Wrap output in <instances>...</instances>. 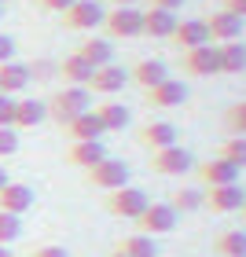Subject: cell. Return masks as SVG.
Returning <instances> with one entry per match:
<instances>
[{
	"mask_svg": "<svg viewBox=\"0 0 246 257\" xmlns=\"http://www.w3.org/2000/svg\"><path fill=\"white\" fill-rule=\"evenodd\" d=\"M48 107V118L55 121V125H70L77 118V114H85L88 110V88H77V85H66V88H59L55 96L44 103Z\"/></svg>",
	"mask_w": 246,
	"mask_h": 257,
	"instance_id": "6da1fadb",
	"label": "cell"
},
{
	"mask_svg": "<svg viewBox=\"0 0 246 257\" xmlns=\"http://www.w3.org/2000/svg\"><path fill=\"white\" fill-rule=\"evenodd\" d=\"M147 202H151V198L140 188H133V184H125V188H118V191H107V198H103L107 213L118 217V220H136L147 209Z\"/></svg>",
	"mask_w": 246,
	"mask_h": 257,
	"instance_id": "7a4b0ae2",
	"label": "cell"
},
{
	"mask_svg": "<svg viewBox=\"0 0 246 257\" xmlns=\"http://www.w3.org/2000/svg\"><path fill=\"white\" fill-rule=\"evenodd\" d=\"M177 220H180V213L169 202H147V209L136 217V231L140 235H169L177 228Z\"/></svg>",
	"mask_w": 246,
	"mask_h": 257,
	"instance_id": "3957f363",
	"label": "cell"
},
{
	"mask_svg": "<svg viewBox=\"0 0 246 257\" xmlns=\"http://www.w3.org/2000/svg\"><path fill=\"white\" fill-rule=\"evenodd\" d=\"M242 206H246L242 184H220V188L202 191V209H209V213H239Z\"/></svg>",
	"mask_w": 246,
	"mask_h": 257,
	"instance_id": "277c9868",
	"label": "cell"
},
{
	"mask_svg": "<svg viewBox=\"0 0 246 257\" xmlns=\"http://www.w3.org/2000/svg\"><path fill=\"white\" fill-rule=\"evenodd\" d=\"M151 169L162 173V177H184V173L195 169V158H191V151H187V147L173 144V147L155 151V155H151Z\"/></svg>",
	"mask_w": 246,
	"mask_h": 257,
	"instance_id": "5b68a950",
	"label": "cell"
},
{
	"mask_svg": "<svg viewBox=\"0 0 246 257\" xmlns=\"http://www.w3.org/2000/svg\"><path fill=\"white\" fill-rule=\"evenodd\" d=\"M103 26H107L110 37H121V41H133L144 33V11L136 8H114L103 15Z\"/></svg>",
	"mask_w": 246,
	"mask_h": 257,
	"instance_id": "8992f818",
	"label": "cell"
},
{
	"mask_svg": "<svg viewBox=\"0 0 246 257\" xmlns=\"http://www.w3.org/2000/svg\"><path fill=\"white\" fill-rule=\"evenodd\" d=\"M88 184L99 188V191H118V188L129 184V166L121 158H103L99 166L88 169Z\"/></svg>",
	"mask_w": 246,
	"mask_h": 257,
	"instance_id": "52a82bcc",
	"label": "cell"
},
{
	"mask_svg": "<svg viewBox=\"0 0 246 257\" xmlns=\"http://www.w3.org/2000/svg\"><path fill=\"white\" fill-rule=\"evenodd\" d=\"M103 4L99 0H74L66 11H63V22L70 30H96V26H103Z\"/></svg>",
	"mask_w": 246,
	"mask_h": 257,
	"instance_id": "ba28073f",
	"label": "cell"
},
{
	"mask_svg": "<svg viewBox=\"0 0 246 257\" xmlns=\"http://www.w3.org/2000/svg\"><path fill=\"white\" fill-rule=\"evenodd\" d=\"M136 140H140V147H147L151 155H155V151L173 147V144L180 140V133H177V125H173V121H147V125L136 133Z\"/></svg>",
	"mask_w": 246,
	"mask_h": 257,
	"instance_id": "9c48e42d",
	"label": "cell"
},
{
	"mask_svg": "<svg viewBox=\"0 0 246 257\" xmlns=\"http://www.w3.org/2000/svg\"><path fill=\"white\" fill-rule=\"evenodd\" d=\"M33 188L30 184H15L8 180L4 188H0V213H11V217H22L26 209H33Z\"/></svg>",
	"mask_w": 246,
	"mask_h": 257,
	"instance_id": "30bf717a",
	"label": "cell"
},
{
	"mask_svg": "<svg viewBox=\"0 0 246 257\" xmlns=\"http://www.w3.org/2000/svg\"><path fill=\"white\" fill-rule=\"evenodd\" d=\"M209 26V41H220V44H231V41H242V30H246V19L231 15V11H217V15L206 19Z\"/></svg>",
	"mask_w": 246,
	"mask_h": 257,
	"instance_id": "8fae6325",
	"label": "cell"
},
{
	"mask_svg": "<svg viewBox=\"0 0 246 257\" xmlns=\"http://www.w3.org/2000/svg\"><path fill=\"white\" fill-rule=\"evenodd\" d=\"M169 41L177 44L180 52H191V48L209 44V26H206V19H184V22H177V30H173Z\"/></svg>",
	"mask_w": 246,
	"mask_h": 257,
	"instance_id": "7c38bea8",
	"label": "cell"
},
{
	"mask_svg": "<svg viewBox=\"0 0 246 257\" xmlns=\"http://www.w3.org/2000/svg\"><path fill=\"white\" fill-rule=\"evenodd\" d=\"M147 103L155 110H173V107H180V103H187V85H184V81L166 77L162 85L147 88Z\"/></svg>",
	"mask_w": 246,
	"mask_h": 257,
	"instance_id": "4fadbf2b",
	"label": "cell"
},
{
	"mask_svg": "<svg viewBox=\"0 0 246 257\" xmlns=\"http://www.w3.org/2000/svg\"><path fill=\"white\" fill-rule=\"evenodd\" d=\"M184 70H187L191 77H213V74H220L217 44H202V48L184 52Z\"/></svg>",
	"mask_w": 246,
	"mask_h": 257,
	"instance_id": "5bb4252c",
	"label": "cell"
},
{
	"mask_svg": "<svg viewBox=\"0 0 246 257\" xmlns=\"http://www.w3.org/2000/svg\"><path fill=\"white\" fill-rule=\"evenodd\" d=\"M191 173L206 184V188H220V184H239V169L231 166V162H224V158H209V162H202V166H195Z\"/></svg>",
	"mask_w": 246,
	"mask_h": 257,
	"instance_id": "9a60e30c",
	"label": "cell"
},
{
	"mask_svg": "<svg viewBox=\"0 0 246 257\" xmlns=\"http://www.w3.org/2000/svg\"><path fill=\"white\" fill-rule=\"evenodd\" d=\"M125 85H129V70H121L118 63L99 66L96 74H92V81H88V88H92V92H99V96H118Z\"/></svg>",
	"mask_w": 246,
	"mask_h": 257,
	"instance_id": "2e32d148",
	"label": "cell"
},
{
	"mask_svg": "<svg viewBox=\"0 0 246 257\" xmlns=\"http://www.w3.org/2000/svg\"><path fill=\"white\" fill-rule=\"evenodd\" d=\"M103 158H107L103 140H74L70 151H66V162H70V166H77V169H92V166H99Z\"/></svg>",
	"mask_w": 246,
	"mask_h": 257,
	"instance_id": "e0dca14e",
	"label": "cell"
},
{
	"mask_svg": "<svg viewBox=\"0 0 246 257\" xmlns=\"http://www.w3.org/2000/svg\"><path fill=\"white\" fill-rule=\"evenodd\" d=\"M177 11H166V8H147L144 11V33L147 37H158V41H169L173 30H177Z\"/></svg>",
	"mask_w": 246,
	"mask_h": 257,
	"instance_id": "ac0fdd59",
	"label": "cell"
},
{
	"mask_svg": "<svg viewBox=\"0 0 246 257\" xmlns=\"http://www.w3.org/2000/svg\"><path fill=\"white\" fill-rule=\"evenodd\" d=\"M169 77V66L162 63V59H140L133 70H129V81H136L140 88H155V85H162V81Z\"/></svg>",
	"mask_w": 246,
	"mask_h": 257,
	"instance_id": "d6986e66",
	"label": "cell"
},
{
	"mask_svg": "<svg viewBox=\"0 0 246 257\" xmlns=\"http://www.w3.org/2000/svg\"><path fill=\"white\" fill-rule=\"evenodd\" d=\"M59 74H63V81H70V85H77V88H88V81H92V74H96V66H92L85 55H66V59L59 63Z\"/></svg>",
	"mask_w": 246,
	"mask_h": 257,
	"instance_id": "ffe728a7",
	"label": "cell"
},
{
	"mask_svg": "<svg viewBox=\"0 0 246 257\" xmlns=\"http://www.w3.org/2000/svg\"><path fill=\"white\" fill-rule=\"evenodd\" d=\"M30 66L26 63H0V92H4V96H15V92H22L30 85Z\"/></svg>",
	"mask_w": 246,
	"mask_h": 257,
	"instance_id": "44dd1931",
	"label": "cell"
},
{
	"mask_svg": "<svg viewBox=\"0 0 246 257\" xmlns=\"http://www.w3.org/2000/svg\"><path fill=\"white\" fill-rule=\"evenodd\" d=\"M48 118V107L41 99H15V118H11V128H33Z\"/></svg>",
	"mask_w": 246,
	"mask_h": 257,
	"instance_id": "7402d4cb",
	"label": "cell"
},
{
	"mask_svg": "<svg viewBox=\"0 0 246 257\" xmlns=\"http://www.w3.org/2000/svg\"><path fill=\"white\" fill-rule=\"evenodd\" d=\"M96 118L103 125V133H121V128L133 121V114H129V107H121V103H99Z\"/></svg>",
	"mask_w": 246,
	"mask_h": 257,
	"instance_id": "603a6c76",
	"label": "cell"
},
{
	"mask_svg": "<svg viewBox=\"0 0 246 257\" xmlns=\"http://www.w3.org/2000/svg\"><path fill=\"white\" fill-rule=\"evenodd\" d=\"M217 59H220V74H242L246 70V44L242 41L217 44Z\"/></svg>",
	"mask_w": 246,
	"mask_h": 257,
	"instance_id": "cb8c5ba5",
	"label": "cell"
},
{
	"mask_svg": "<svg viewBox=\"0 0 246 257\" xmlns=\"http://www.w3.org/2000/svg\"><path fill=\"white\" fill-rule=\"evenodd\" d=\"M213 250H217V257H246V231H239V228L220 231L213 239Z\"/></svg>",
	"mask_w": 246,
	"mask_h": 257,
	"instance_id": "d4e9b609",
	"label": "cell"
},
{
	"mask_svg": "<svg viewBox=\"0 0 246 257\" xmlns=\"http://www.w3.org/2000/svg\"><path fill=\"white\" fill-rule=\"evenodd\" d=\"M77 55H85V59L99 70V66L114 63V44H110V41H103V37H88V41L77 48Z\"/></svg>",
	"mask_w": 246,
	"mask_h": 257,
	"instance_id": "484cf974",
	"label": "cell"
},
{
	"mask_svg": "<svg viewBox=\"0 0 246 257\" xmlns=\"http://www.w3.org/2000/svg\"><path fill=\"white\" fill-rule=\"evenodd\" d=\"M66 133H70V140H99L103 125L96 118V110H85V114H77V118L66 125Z\"/></svg>",
	"mask_w": 246,
	"mask_h": 257,
	"instance_id": "4316f807",
	"label": "cell"
},
{
	"mask_svg": "<svg viewBox=\"0 0 246 257\" xmlns=\"http://www.w3.org/2000/svg\"><path fill=\"white\" fill-rule=\"evenodd\" d=\"M118 250L125 257H158V246H155V239L151 235H140V231H133V235H125L118 242Z\"/></svg>",
	"mask_w": 246,
	"mask_h": 257,
	"instance_id": "83f0119b",
	"label": "cell"
},
{
	"mask_svg": "<svg viewBox=\"0 0 246 257\" xmlns=\"http://www.w3.org/2000/svg\"><path fill=\"white\" fill-rule=\"evenodd\" d=\"M169 206L177 213H195V209H202V191L198 188H177L169 195Z\"/></svg>",
	"mask_w": 246,
	"mask_h": 257,
	"instance_id": "f1b7e54d",
	"label": "cell"
},
{
	"mask_svg": "<svg viewBox=\"0 0 246 257\" xmlns=\"http://www.w3.org/2000/svg\"><path fill=\"white\" fill-rule=\"evenodd\" d=\"M220 158L231 162L235 169H246V136H231L220 144Z\"/></svg>",
	"mask_w": 246,
	"mask_h": 257,
	"instance_id": "f546056e",
	"label": "cell"
},
{
	"mask_svg": "<svg viewBox=\"0 0 246 257\" xmlns=\"http://www.w3.org/2000/svg\"><path fill=\"white\" fill-rule=\"evenodd\" d=\"M224 125H228L231 136H246V99L231 103V107L224 110Z\"/></svg>",
	"mask_w": 246,
	"mask_h": 257,
	"instance_id": "4dcf8cb0",
	"label": "cell"
},
{
	"mask_svg": "<svg viewBox=\"0 0 246 257\" xmlns=\"http://www.w3.org/2000/svg\"><path fill=\"white\" fill-rule=\"evenodd\" d=\"M19 235H22V220L11 213H0V246H11Z\"/></svg>",
	"mask_w": 246,
	"mask_h": 257,
	"instance_id": "1f68e13d",
	"label": "cell"
},
{
	"mask_svg": "<svg viewBox=\"0 0 246 257\" xmlns=\"http://www.w3.org/2000/svg\"><path fill=\"white\" fill-rule=\"evenodd\" d=\"M15 151H19V133H15L11 125L0 128V158H11Z\"/></svg>",
	"mask_w": 246,
	"mask_h": 257,
	"instance_id": "d6a6232c",
	"label": "cell"
},
{
	"mask_svg": "<svg viewBox=\"0 0 246 257\" xmlns=\"http://www.w3.org/2000/svg\"><path fill=\"white\" fill-rule=\"evenodd\" d=\"M11 118H15V99L0 92V128H8V125H11Z\"/></svg>",
	"mask_w": 246,
	"mask_h": 257,
	"instance_id": "836d02e7",
	"label": "cell"
},
{
	"mask_svg": "<svg viewBox=\"0 0 246 257\" xmlns=\"http://www.w3.org/2000/svg\"><path fill=\"white\" fill-rule=\"evenodd\" d=\"M11 59H15V41L8 33H0V63H11Z\"/></svg>",
	"mask_w": 246,
	"mask_h": 257,
	"instance_id": "e575fe53",
	"label": "cell"
},
{
	"mask_svg": "<svg viewBox=\"0 0 246 257\" xmlns=\"http://www.w3.org/2000/svg\"><path fill=\"white\" fill-rule=\"evenodd\" d=\"M30 257H70V253H66L63 246H37Z\"/></svg>",
	"mask_w": 246,
	"mask_h": 257,
	"instance_id": "d590c367",
	"label": "cell"
},
{
	"mask_svg": "<svg viewBox=\"0 0 246 257\" xmlns=\"http://www.w3.org/2000/svg\"><path fill=\"white\" fill-rule=\"evenodd\" d=\"M70 4H74V0H41V8H44V11H59V15H63Z\"/></svg>",
	"mask_w": 246,
	"mask_h": 257,
	"instance_id": "8d00e7d4",
	"label": "cell"
},
{
	"mask_svg": "<svg viewBox=\"0 0 246 257\" xmlns=\"http://www.w3.org/2000/svg\"><path fill=\"white\" fill-rule=\"evenodd\" d=\"M224 11H231V15L246 19V0H224Z\"/></svg>",
	"mask_w": 246,
	"mask_h": 257,
	"instance_id": "74e56055",
	"label": "cell"
},
{
	"mask_svg": "<svg viewBox=\"0 0 246 257\" xmlns=\"http://www.w3.org/2000/svg\"><path fill=\"white\" fill-rule=\"evenodd\" d=\"M187 0H151V8H166V11H180Z\"/></svg>",
	"mask_w": 246,
	"mask_h": 257,
	"instance_id": "f35d334b",
	"label": "cell"
},
{
	"mask_svg": "<svg viewBox=\"0 0 246 257\" xmlns=\"http://www.w3.org/2000/svg\"><path fill=\"white\" fill-rule=\"evenodd\" d=\"M136 0H114V8H133Z\"/></svg>",
	"mask_w": 246,
	"mask_h": 257,
	"instance_id": "ab89813d",
	"label": "cell"
},
{
	"mask_svg": "<svg viewBox=\"0 0 246 257\" xmlns=\"http://www.w3.org/2000/svg\"><path fill=\"white\" fill-rule=\"evenodd\" d=\"M4 184H8V169L0 166V188H4Z\"/></svg>",
	"mask_w": 246,
	"mask_h": 257,
	"instance_id": "60d3db41",
	"label": "cell"
},
{
	"mask_svg": "<svg viewBox=\"0 0 246 257\" xmlns=\"http://www.w3.org/2000/svg\"><path fill=\"white\" fill-rule=\"evenodd\" d=\"M0 257H11V250H8V246H0Z\"/></svg>",
	"mask_w": 246,
	"mask_h": 257,
	"instance_id": "b9f144b4",
	"label": "cell"
},
{
	"mask_svg": "<svg viewBox=\"0 0 246 257\" xmlns=\"http://www.w3.org/2000/svg\"><path fill=\"white\" fill-rule=\"evenodd\" d=\"M110 257H125V253H121V250H114V253H110Z\"/></svg>",
	"mask_w": 246,
	"mask_h": 257,
	"instance_id": "7bdbcfd3",
	"label": "cell"
},
{
	"mask_svg": "<svg viewBox=\"0 0 246 257\" xmlns=\"http://www.w3.org/2000/svg\"><path fill=\"white\" fill-rule=\"evenodd\" d=\"M239 213H242V217H246V206H242V209H239Z\"/></svg>",
	"mask_w": 246,
	"mask_h": 257,
	"instance_id": "ee69618b",
	"label": "cell"
},
{
	"mask_svg": "<svg viewBox=\"0 0 246 257\" xmlns=\"http://www.w3.org/2000/svg\"><path fill=\"white\" fill-rule=\"evenodd\" d=\"M0 15H4V4H0Z\"/></svg>",
	"mask_w": 246,
	"mask_h": 257,
	"instance_id": "f6af8a7d",
	"label": "cell"
},
{
	"mask_svg": "<svg viewBox=\"0 0 246 257\" xmlns=\"http://www.w3.org/2000/svg\"><path fill=\"white\" fill-rule=\"evenodd\" d=\"M0 4H8V0H0Z\"/></svg>",
	"mask_w": 246,
	"mask_h": 257,
	"instance_id": "bcb514c9",
	"label": "cell"
}]
</instances>
